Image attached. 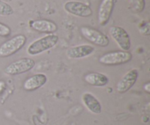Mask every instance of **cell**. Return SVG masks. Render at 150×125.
<instances>
[{
    "mask_svg": "<svg viewBox=\"0 0 150 125\" xmlns=\"http://www.w3.org/2000/svg\"><path fill=\"white\" fill-rule=\"evenodd\" d=\"M59 42V37L54 34H49L33 41L28 46L26 52L29 55L35 56L42 54L57 45Z\"/></svg>",
    "mask_w": 150,
    "mask_h": 125,
    "instance_id": "1",
    "label": "cell"
},
{
    "mask_svg": "<svg viewBox=\"0 0 150 125\" xmlns=\"http://www.w3.org/2000/svg\"><path fill=\"white\" fill-rule=\"evenodd\" d=\"M26 37L18 35L0 45V57L7 58L20 51L26 42Z\"/></svg>",
    "mask_w": 150,
    "mask_h": 125,
    "instance_id": "2",
    "label": "cell"
},
{
    "mask_svg": "<svg viewBox=\"0 0 150 125\" xmlns=\"http://www.w3.org/2000/svg\"><path fill=\"white\" fill-rule=\"evenodd\" d=\"M133 55L129 51H116L108 52L100 57L99 62L107 66L121 65L131 61Z\"/></svg>",
    "mask_w": 150,
    "mask_h": 125,
    "instance_id": "3",
    "label": "cell"
},
{
    "mask_svg": "<svg viewBox=\"0 0 150 125\" xmlns=\"http://www.w3.org/2000/svg\"><path fill=\"white\" fill-rule=\"evenodd\" d=\"M80 31L83 37L94 45L103 48L109 45L110 41L108 37L98 29L83 26L81 27Z\"/></svg>",
    "mask_w": 150,
    "mask_h": 125,
    "instance_id": "4",
    "label": "cell"
},
{
    "mask_svg": "<svg viewBox=\"0 0 150 125\" xmlns=\"http://www.w3.org/2000/svg\"><path fill=\"white\" fill-rule=\"evenodd\" d=\"M35 66V60L30 58H22L10 63L4 68V72L8 76L23 74L32 70Z\"/></svg>",
    "mask_w": 150,
    "mask_h": 125,
    "instance_id": "5",
    "label": "cell"
},
{
    "mask_svg": "<svg viewBox=\"0 0 150 125\" xmlns=\"http://www.w3.org/2000/svg\"><path fill=\"white\" fill-rule=\"evenodd\" d=\"M109 34L122 51H128L131 46L130 38L127 31L123 28L113 26L109 29Z\"/></svg>",
    "mask_w": 150,
    "mask_h": 125,
    "instance_id": "6",
    "label": "cell"
},
{
    "mask_svg": "<svg viewBox=\"0 0 150 125\" xmlns=\"http://www.w3.org/2000/svg\"><path fill=\"white\" fill-rule=\"evenodd\" d=\"M64 9L67 13L81 18H88L92 16V8L87 4L78 1H68L64 3Z\"/></svg>",
    "mask_w": 150,
    "mask_h": 125,
    "instance_id": "7",
    "label": "cell"
},
{
    "mask_svg": "<svg viewBox=\"0 0 150 125\" xmlns=\"http://www.w3.org/2000/svg\"><path fill=\"white\" fill-rule=\"evenodd\" d=\"M139 76V71L136 69L129 70L117 84V92L119 93L123 94L130 90L137 81Z\"/></svg>",
    "mask_w": 150,
    "mask_h": 125,
    "instance_id": "8",
    "label": "cell"
},
{
    "mask_svg": "<svg viewBox=\"0 0 150 125\" xmlns=\"http://www.w3.org/2000/svg\"><path fill=\"white\" fill-rule=\"evenodd\" d=\"M115 0H102L98 13V23L100 26H105L111 18L114 10Z\"/></svg>",
    "mask_w": 150,
    "mask_h": 125,
    "instance_id": "9",
    "label": "cell"
},
{
    "mask_svg": "<svg viewBox=\"0 0 150 125\" xmlns=\"http://www.w3.org/2000/svg\"><path fill=\"white\" fill-rule=\"evenodd\" d=\"M29 26L33 30L41 33L53 34L58 29V26L55 22L47 19L30 20Z\"/></svg>",
    "mask_w": 150,
    "mask_h": 125,
    "instance_id": "10",
    "label": "cell"
},
{
    "mask_svg": "<svg viewBox=\"0 0 150 125\" xmlns=\"http://www.w3.org/2000/svg\"><path fill=\"white\" fill-rule=\"evenodd\" d=\"M95 51V48L90 45H79L72 46L66 51V55L71 59H78L89 56Z\"/></svg>",
    "mask_w": 150,
    "mask_h": 125,
    "instance_id": "11",
    "label": "cell"
},
{
    "mask_svg": "<svg viewBox=\"0 0 150 125\" xmlns=\"http://www.w3.org/2000/svg\"><path fill=\"white\" fill-rule=\"evenodd\" d=\"M47 76L43 73H38L26 79L23 84V89L26 91L32 92L40 89L46 83Z\"/></svg>",
    "mask_w": 150,
    "mask_h": 125,
    "instance_id": "12",
    "label": "cell"
},
{
    "mask_svg": "<svg viewBox=\"0 0 150 125\" xmlns=\"http://www.w3.org/2000/svg\"><path fill=\"white\" fill-rule=\"evenodd\" d=\"M84 80L88 84L97 87L105 86L109 81V79L105 75L100 73H88L84 76Z\"/></svg>",
    "mask_w": 150,
    "mask_h": 125,
    "instance_id": "13",
    "label": "cell"
},
{
    "mask_svg": "<svg viewBox=\"0 0 150 125\" xmlns=\"http://www.w3.org/2000/svg\"><path fill=\"white\" fill-rule=\"evenodd\" d=\"M82 101L85 106L88 108L89 111L95 114H99L101 113L102 108L99 101L94 95L90 93H84L82 95Z\"/></svg>",
    "mask_w": 150,
    "mask_h": 125,
    "instance_id": "14",
    "label": "cell"
},
{
    "mask_svg": "<svg viewBox=\"0 0 150 125\" xmlns=\"http://www.w3.org/2000/svg\"><path fill=\"white\" fill-rule=\"evenodd\" d=\"M13 13L14 10L10 4L0 0V16H9L13 15Z\"/></svg>",
    "mask_w": 150,
    "mask_h": 125,
    "instance_id": "15",
    "label": "cell"
},
{
    "mask_svg": "<svg viewBox=\"0 0 150 125\" xmlns=\"http://www.w3.org/2000/svg\"><path fill=\"white\" fill-rule=\"evenodd\" d=\"M133 10L137 13H142L145 8V0H129Z\"/></svg>",
    "mask_w": 150,
    "mask_h": 125,
    "instance_id": "16",
    "label": "cell"
},
{
    "mask_svg": "<svg viewBox=\"0 0 150 125\" xmlns=\"http://www.w3.org/2000/svg\"><path fill=\"white\" fill-rule=\"evenodd\" d=\"M11 34V29L7 25L0 22V37H7Z\"/></svg>",
    "mask_w": 150,
    "mask_h": 125,
    "instance_id": "17",
    "label": "cell"
},
{
    "mask_svg": "<svg viewBox=\"0 0 150 125\" xmlns=\"http://www.w3.org/2000/svg\"><path fill=\"white\" fill-rule=\"evenodd\" d=\"M5 88H6L5 82L3 81H0V95L2 94V92H4Z\"/></svg>",
    "mask_w": 150,
    "mask_h": 125,
    "instance_id": "18",
    "label": "cell"
},
{
    "mask_svg": "<svg viewBox=\"0 0 150 125\" xmlns=\"http://www.w3.org/2000/svg\"><path fill=\"white\" fill-rule=\"evenodd\" d=\"M144 89L145 91H146L147 93H149L150 92V83L148 82V83H146V84H144Z\"/></svg>",
    "mask_w": 150,
    "mask_h": 125,
    "instance_id": "19",
    "label": "cell"
}]
</instances>
